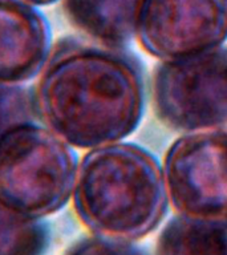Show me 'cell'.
<instances>
[{
    "label": "cell",
    "instance_id": "6da1fadb",
    "mask_svg": "<svg viewBox=\"0 0 227 255\" xmlns=\"http://www.w3.org/2000/svg\"><path fill=\"white\" fill-rule=\"evenodd\" d=\"M39 116L71 146L96 149L134 131L142 116L138 67L115 48L68 43L48 60L36 91Z\"/></svg>",
    "mask_w": 227,
    "mask_h": 255
},
{
    "label": "cell",
    "instance_id": "7a4b0ae2",
    "mask_svg": "<svg viewBox=\"0 0 227 255\" xmlns=\"http://www.w3.org/2000/svg\"><path fill=\"white\" fill-rule=\"evenodd\" d=\"M167 199L158 161L133 143L92 149L77 169L76 214L100 237L125 242L146 237L166 214Z\"/></svg>",
    "mask_w": 227,
    "mask_h": 255
},
{
    "label": "cell",
    "instance_id": "3957f363",
    "mask_svg": "<svg viewBox=\"0 0 227 255\" xmlns=\"http://www.w3.org/2000/svg\"><path fill=\"white\" fill-rule=\"evenodd\" d=\"M79 163L71 145L49 128L20 125L0 139V201L43 219L73 197Z\"/></svg>",
    "mask_w": 227,
    "mask_h": 255
},
{
    "label": "cell",
    "instance_id": "277c9868",
    "mask_svg": "<svg viewBox=\"0 0 227 255\" xmlns=\"http://www.w3.org/2000/svg\"><path fill=\"white\" fill-rule=\"evenodd\" d=\"M154 108L167 127L185 131L210 130L227 124V51L171 60L153 79Z\"/></svg>",
    "mask_w": 227,
    "mask_h": 255
},
{
    "label": "cell",
    "instance_id": "5b68a950",
    "mask_svg": "<svg viewBox=\"0 0 227 255\" xmlns=\"http://www.w3.org/2000/svg\"><path fill=\"white\" fill-rule=\"evenodd\" d=\"M169 201L182 217L227 222V131H191L175 141L163 161Z\"/></svg>",
    "mask_w": 227,
    "mask_h": 255
},
{
    "label": "cell",
    "instance_id": "8992f818",
    "mask_svg": "<svg viewBox=\"0 0 227 255\" xmlns=\"http://www.w3.org/2000/svg\"><path fill=\"white\" fill-rule=\"evenodd\" d=\"M135 36L163 61L219 49L227 39V0H143Z\"/></svg>",
    "mask_w": 227,
    "mask_h": 255
},
{
    "label": "cell",
    "instance_id": "52a82bcc",
    "mask_svg": "<svg viewBox=\"0 0 227 255\" xmlns=\"http://www.w3.org/2000/svg\"><path fill=\"white\" fill-rule=\"evenodd\" d=\"M51 29L37 8L21 0H0V83L21 84L45 68Z\"/></svg>",
    "mask_w": 227,
    "mask_h": 255
},
{
    "label": "cell",
    "instance_id": "ba28073f",
    "mask_svg": "<svg viewBox=\"0 0 227 255\" xmlns=\"http://www.w3.org/2000/svg\"><path fill=\"white\" fill-rule=\"evenodd\" d=\"M143 0H64L73 25L105 47L119 48L137 33Z\"/></svg>",
    "mask_w": 227,
    "mask_h": 255
},
{
    "label": "cell",
    "instance_id": "9c48e42d",
    "mask_svg": "<svg viewBox=\"0 0 227 255\" xmlns=\"http://www.w3.org/2000/svg\"><path fill=\"white\" fill-rule=\"evenodd\" d=\"M155 255H227V222L178 215L159 235Z\"/></svg>",
    "mask_w": 227,
    "mask_h": 255
},
{
    "label": "cell",
    "instance_id": "30bf717a",
    "mask_svg": "<svg viewBox=\"0 0 227 255\" xmlns=\"http://www.w3.org/2000/svg\"><path fill=\"white\" fill-rule=\"evenodd\" d=\"M48 243L49 231L41 219L0 201V255H44Z\"/></svg>",
    "mask_w": 227,
    "mask_h": 255
},
{
    "label": "cell",
    "instance_id": "8fae6325",
    "mask_svg": "<svg viewBox=\"0 0 227 255\" xmlns=\"http://www.w3.org/2000/svg\"><path fill=\"white\" fill-rule=\"evenodd\" d=\"M39 117L36 96L20 84L0 83V139L12 129Z\"/></svg>",
    "mask_w": 227,
    "mask_h": 255
},
{
    "label": "cell",
    "instance_id": "7c38bea8",
    "mask_svg": "<svg viewBox=\"0 0 227 255\" xmlns=\"http://www.w3.org/2000/svg\"><path fill=\"white\" fill-rule=\"evenodd\" d=\"M65 255H145L138 247L130 242L105 238V237H91L75 243Z\"/></svg>",
    "mask_w": 227,
    "mask_h": 255
},
{
    "label": "cell",
    "instance_id": "4fadbf2b",
    "mask_svg": "<svg viewBox=\"0 0 227 255\" xmlns=\"http://www.w3.org/2000/svg\"><path fill=\"white\" fill-rule=\"evenodd\" d=\"M24 3L31 4L33 7H43V5H49V4H53L59 0H21Z\"/></svg>",
    "mask_w": 227,
    "mask_h": 255
}]
</instances>
